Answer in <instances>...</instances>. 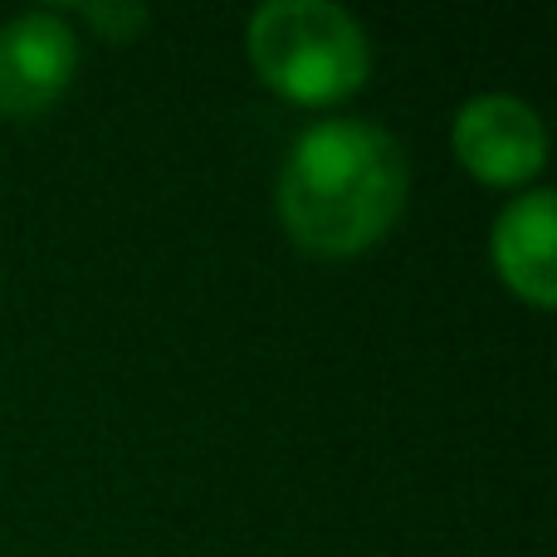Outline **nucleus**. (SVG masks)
Wrapping results in <instances>:
<instances>
[{
    "label": "nucleus",
    "mask_w": 557,
    "mask_h": 557,
    "mask_svg": "<svg viewBox=\"0 0 557 557\" xmlns=\"http://www.w3.org/2000/svg\"><path fill=\"white\" fill-rule=\"evenodd\" d=\"M411 166L386 127L327 117L298 133L278 172V221L298 250L352 260L392 235L406 211Z\"/></svg>",
    "instance_id": "1"
},
{
    "label": "nucleus",
    "mask_w": 557,
    "mask_h": 557,
    "mask_svg": "<svg viewBox=\"0 0 557 557\" xmlns=\"http://www.w3.org/2000/svg\"><path fill=\"white\" fill-rule=\"evenodd\" d=\"M255 74L264 88L298 108H327L352 98L372 74L367 29L333 0H270L245 29Z\"/></svg>",
    "instance_id": "2"
},
{
    "label": "nucleus",
    "mask_w": 557,
    "mask_h": 557,
    "mask_svg": "<svg viewBox=\"0 0 557 557\" xmlns=\"http://www.w3.org/2000/svg\"><path fill=\"white\" fill-rule=\"evenodd\" d=\"M450 143L460 166L484 186H523L548 162V127L513 94L470 98L455 113Z\"/></svg>",
    "instance_id": "3"
},
{
    "label": "nucleus",
    "mask_w": 557,
    "mask_h": 557,
    "mask_svg": "<svg viewBox=\"0 0 557 557\" xmlns=\"http://www.w3.org/2000/svg\"><path fill=\"white\" fill-rule=\"evenodd\" d=\"M78 74V35L59 10H25L0 25V117H39Z\"/></svg>",
    "instance_id": "4"
},
{
    "label": "nucleus",
    "mask_w": 557,
    "mask_h": 557,
    "mask_svg": "<svg viewBox=\"0 0 557 557\" xmlns=\"http://www.w3.org/2000/svg\"><path fill=\"white\" fill-rule=\"evenodd\" d=\"M499 278L533 308L557 304V196L548 186L513 196L490 235Z\"/></svg>",
    "instance_id": "5"
},
{
    "label": "nucleus",
    "mask_w": 557,
    "mask_h": 557,
    "mask_svg": "<svg viewBox=\"0 0 557 557\" xmlns=\"http://www.w3.org/2000/svg\"><path fill=\"white\" fill-rule=\"evenodd\" d=\"M78 15L98 29V39H108V45H127V39H137L147 29L152 10L137 5V0H98V5H84Z\"/></svg>",
    "instance_id": "6"
}]
</instances>
